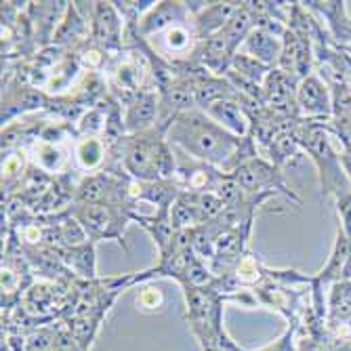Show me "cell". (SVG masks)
<instances>
[{
    "label": "cell",
    "mask_w": 351,
    "mask_h": 351,
    "mask_svg": "<svg viewBox=\"0 0 351 351\" xmlns=\"http://www.w3.org/2000/svg\"><path fill=\"white\" fill-rule=\"evenodd\" d=\"M167 139L173 147L185 152L194 160L210 165L226 175H232L240 165L257 156L252 137L240 139L210 116L196 110L175 116L167 129Z\"/></svg>",
    "instance_id": "obj_1"
},
{
    "label": "cell",
    "mask_w": 351,
    "mask_h": 351,
    "mask_svg": "<svg viewBox=\"0 0 351 351\" xmlns=\"http://www.w3.org/2000/svg\"><path fill=\"white\" fill-rule=\"evenodd\" d=\"M187 320L204 351H242L223 328V295L215 286H183Z\"/></svg>",
    "instance_id": "obj_2"
},
{
    "label": "cell",
    "mask_w": 351,
    "mask_h": 351,
    "mask_svg": "<svg viewBox=\"0 0 351 351\" xmlns=\"http://www.w3.org/2000/svg\"><path fill=\"white\" fill-rule=\"evenodd\" d=\"M70 215L80 223L86 238L90 242L99 240H116L124 244V228L126 221H131L124 206L116 204H76L70 208Z\"/></svg>",
    "instance_id": "obj_3"
},
{
    "label": "cell",
    "mask_w": 351,
    "mask_h": 351,
    "mask_svg": "<svg viewBox=\"0 0 351 351\" xmlns=\"http://www.w3.org/2000/svg\"><path fill=\"white\" fill-rule=\"evenodd\" d=\"M232 177L240 183V187L248 196H265V194H274V189H280L284 194H289L291 198H295L293 191L286 189L278 167L274 162L263 160L259 156H254L248 162L240 165L232 173Z\"/></svg>",
    "instance_id": "obj_4"
},
{
    "label": "cell",
    "mask_w": 351,
    "mask_h": 351,
    "mask_svg": "<svg viewBox=\"0 0 351 351\" xmlns=\"http://www.w3.org/2000/svg\"><path fill=\"white\" fill-rule=\"evenodd\" d=\"M189 19H194V15L187 3H154V7L137 21V32L141 38H149Z\"/></svg>",
    "instance_id": "obj_5"
},
{
    "label": "cell",
    "mask_w": 351,
    "mask_h": 351,
    "mask_svg": "<svg viewBox=\"0 0 351 351\" xmlns=\"http://www.w3.org/2000/svg\"><path fill=\"white\" fill-rule=\"evenodd\" d=\"M90 29L95 43L106 49L122 45V15L114 3H90Z\"/></svg>",
    "instance_id": "obj_6"
},
{
    "label": "cell",
    "mask_w": 351,
    "mask_h": 351,
    "mask_svg": "<svg viewBox=\"0 0 351 351\" xmlns=\"http://www.w3.org/2000/svg\"><path fill=\"white\" fill-rule=\"evenodd\" d=\"M158 112H160V101L154 90H141L135 97L126 104V114H124V131L126 133H143L152 126L158 124Z\"/></svg>",
    "instance_id": "obj_7"
},
{
    "label": "cell",
    "mask_w": 351,
    "mask_h": 351,
    "mask_svg": "<svg viewBox=\"0 0 351 351\" xmlns=\"http://www.w3.org/2000/svg\"><path fill=\"white\" fill-rule=\"evenodd\" d=\"M206 116H210L217 124H221L223 129L230 131L236 137H250V116L244 110V106H240L236 99H223L217 101L213 106H208L206 110H202Z\"/></svg>",
    "instance_id": "obj_8"
},
{
    "label": "cell",
    "mask_w": 351,
    "mask_h": 351,
    "mask_svg": "<svg viewBox=\"0 0 351 351\" xmlns=\"http://www.w3.org/2000/svg\"><path fill=\"white\" fill-rule=\"evenodd\" d=\"M297 106L307 116L328 114L330 112V97H328L326 84L315 76L303 78L299 88H297Z\"/></svg>",
    "instance_id": "obj_9"
},
{
    "label": "cell",
    "mask_w": 351,
    "mask_h": 351,
    "mask_svg": "<svg viewBox=\"0 0 351 351\" xmlns=\"http://www.w3.org/2000/svg\"><path fill=\"white\" fill-rule=\"evenodd\" d=\"M240 51L246 55H252L254 59H259L267 68L274 70V66L280 63V57H282V40L261 27H254L248 34V38L244 40V45L240 47Z\"/></svg>",
    "instance_id": "obj_10"
},
{
    "label": "cell",
    "mask_w": 351,
    "mask_h": 351,
    "mask_svg": "<svg viewBox=\"0 0 351 351\" xmlns=\"http://www.w3.org/2000/svg\"><path fill=\"white\" fill-rule=\"evenodd\" d=\"M162 43H165L167 55H194L200 45V38L196 34L194 25H187L185 21V23H177L169 27L165 32Z\"/></svg>",
    "instance_id": "obj_11"
},
{
    "label": "cell",
    "mask_w": 351,
    "mask_h": 351,
    "mask_svg": "<svg viewBox=\"0 0 351 351\" xmlns=\"http://www.w3.org/2000/svg\"><path fill=\"white\" fill-rule=\"evenodd\" d=\"M63 261L66 265L78 274L84 280H95L97 278V259H95V242H82L78 246H72L63 252Z\"/></svg>",
    "instance_id": "obj_12"
},
{
    "label": "cell",
    "mask_w": 351,
    "mask_h": 351,
    "mask_svg": "<svg viewBox=\"0 0 351 351\" xmlns=\"http://www.w3.org/2000/svg\"><path fill=\"white\" fill-rule=\"evenodd\" d=\"M108 147L99 137H82L76 143V160L84 171L99 169L106 160Z\"/></svg>",
    "instance_id": "obj_13"
},
{
    "label": "cell",
    "mask_w": 351,
    "mask_h": 351,
    "mask_svg": "<svg viewBox=\"0 0 351 351\" xmlns=\"http://www.w3.org/2000/svg\"><path fill=\"white\" fill-rule=\"evenodd\" d=\"M34 154H36V165H40V169H43V171H49V173L59 171L63 165H66V160H68L66 152H63V149H61L59 145H55V143H45V141H40V143L34 147Z\"/></svg>",
    "instance_id": "obj_14"
},
{
    "label": "cell",
    "mask_w": 351,
    "mask_h": 351,
    "mask_svg": "<svg viewBox=\"0 0 351 351\" xmlns=\"http://www.w3.org/2000/svg\"><path fill=\"white\" fill-rule=\"evenodd\" d=\"M236 278L240 282H246V284L257 282L261 278V267H259L257 257H252V254H244V257L236 265Z\"/></svg>",
    "instance_id": "obj_15"
},
{
    "label": "cell",
    "mask_w": 351,
    "mask_h": 351,
    "mask_svg": "<svg viewBox=\"0 0 351 351\" xmlns=\"http://www.w3.org/2000/svg\"><path fill=\"white\" fill-rule=\"evenodd\" d=\"M165 303V297H162V293L158 291V289H145L139 297H137V305L141 307V309H158Z\"/></svg>",
    "instance_id": "obj_16"
},
{
    "label": "cell",
    "mask_w": 351,
    "mask_h": 351,
    "mask_svg": "<svg viewBox=\"0 0 351 351\" xmlns=\"http://www.w3.org/2000/svg\"><path fill=\"white\" fill-rule=\"evenodd\" d=\"M23 162L19 160L17 156H7L5 158V162H3V183L7 181V183H11L13 179H17V177H21L23 173Z\"/></svg>",
    "instance_id": "obj_17"
},
{
    "label": "cell",
    "mask_w": 351,
    "mask_h": 351,
    "mask_svg": "<svg viewBox=\"0 0 351 351\" xmlns=\"http://www.w3.org/2000/svg\"><path fill=\"white\" fill-rule=\"evenodd\" d=\"M339 215L343 221V234L351 238V196H343L339 200Z\"/></svg>",
    "instance_id": "obj_18"
},
{
    "label": "cell",
    "mask_w": 351,
    "mask_h": 351,
    "mask_svg": "<svg viewBox=\"0 0 351 351\" xmlns=\"http://www.w3.org/2000/svg\"><path fill=\"white\" fill-rule=\"evenodd\" d=\"M242 351H244V349H242Z\"/></svg>",
    "instance_id": "obj_19"
}]
</instances>
